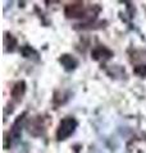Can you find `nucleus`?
<instances>
[{
	"mask_svg": "<svg viewBox=\"0 0 146 153\" xmlns=\"http://www.w3.org/2000/svg\"><path fill=\"white\" fill-rule=\"evenodd\" d=\"M76 126H77V123H76L75 119H72V117L63 119L59 124V128H58L56 138L59 140L67 139V138L69 137L71 134H73V131L76 130Z\"/></svg>",
	"mask_w": 146,
	"mask_h": 153,
	"instance_id": "1",
	"label": "nucleus"
},
{
	"mask_svg": "<svg viewBox=\"0 0 146 153\" xmlns=\"http://www.w3.org/2000/svg\"><path fill=\"white\" fill-rule=\"evenodd\" d=\"M60 63L63 64V66H64L67 70L75 69L76 65H77V61L73 59L72 56H69V55H63V56L60 57Z\"/></svg>",
	"mask_w": 146,
	"mask_h": 153,
	"instance_id": "2",
	"label": "nucleus"
},
{
	"mask_svg": "<svg viewBox=\"0 0 146 153\" xmlns=\"http://www.w3.org/2000/svg\"><path fill=\"white\" fill-rule=\"evenodd\" d=\"M71 13L68 14V17H80L81 13H82V5L81 4H73V5H69L67 8L65 12H69Z\"/></svg>",
	"mask_w": 146,
	"mask_h": 153,
	"instance_id": "3",
	"label": "nucleus"
},
{
	"mask_svg": "<svg viewBox=\"0 0 146 153\" xmlns=\"http://www.w3.org/2000/svg\"><path fill=\"white\" fill-rule=\"evenodd\" d=\"M23 93H24V82H19V83L16 84V87L13 88L12 94H13V97L19 98Z\"/></svg>",
	"mask_w": 146,
	"mask_h": 153,
	"instance_id": "4",
	"label": "nucleus"
},
{
	"mask_svg": "<svg viewBox=\"0 0 146 153\" xmlns=\"http://www.w3.org/2000/svg\"><path fill=\"white\" fill-rule=\"evenodd\" d=\"M135 73L141 75V76L146 75V65H138V66H136V68H135Z\"/></svg>",
	"mask_w": 146,
	"mask_h": 153,
	"instance_id": "5",
	"label": "nucleus"
}]
</instances>
